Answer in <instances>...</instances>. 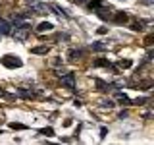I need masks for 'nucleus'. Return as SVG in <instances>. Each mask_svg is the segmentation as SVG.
<instances>
[{
	"mask_svg": "<svg viewBox=\"0 0 154 145\" xmlns=\"http://www.w3.org/2000/svg\"><path fill=\"white\" fill-rule=\"evenodd\" d=\"M75 2H79V4H81V2H85V0H75Z\"/></svg>",
	"mask_w": 154,
	"mask_h": 145,
	"instance_id": "nucleus-13",
	"label": "nucleus"
},
{
	"mask_svg": "<svg viewBox=\"0 0 154 145\" xmlns=\"http://www.w3.org/2000/svg\"><path fill=\"white\" fill-rule=\"evenodd\" d=\"M33 52L35 54H45V52H48V47H37V48H33Z\"/></svg>",
	"mask_w": 154,
	"mask_h": 145,
	"instance_id": "nucleus-7",
	"label": "nucleus"
},
{
	"mask_svg": "<svg viewBox=\"0 0 154 145\" xmlns=\"http://www.w3.org/2000/svg\"><path fill=\"white\" fill-rule=\"evenodd\" d=\"M0 33L2 35H10L12 33V25H10L6 19H0Z\"/></svg>",
	"mask_w": 154,
	"mask_h": 145,
	"instance_id": "nucleus-4",
	"label": "nucleus"
},
{
	"mask_svg": "<svg viewBox=\"0 0 154 145\" xmlns=\"http://www.w3.org/2000/svg\"><path fill=\"white\" fill-rule=\"evenodd\" d=\"M125 19H127L125 14H118V16H116V21H125Z\"/></svg>",
	"mask_w": 154,
	"mask_h": 145,
	"instance_id": "nucleus-10",
	"label": "nucleus"
},
{
	"mask_svg": "<svg viewBox=\"0 0 154 145\" xmlns=\"http://www.w3.org/2000/svg\"><path fill=\"white\" fill-rule=\"evenodd\" d=\"M62 83L67 85L69 89H73V87H75V76L73 74H64V76H62Z\"/></svg>",
	"mask_w": 154,
	"mask_h": 145,
	"instance_id": "nucleus-3",
	"label": "nucleus"
},
{
	"mask_svg": "<svg viewBox=\"0 0 154 145\" xmlns=\"http://www.w3.org/2000/svg\"><path fill=\"white\" fill-rule=\"evenodd\" d=\"M52 29V23H48V21H42V23H38V27H37V33H45V31H50Z\"/></svg>",
	"mask_w": 154,
	"mask_h": 145,
	"instance_id": "nucleus-5",
	"label": "nucleus"
},
{
	"mask_svg": "<svg viewBox=\"0 0 154 145\" xmlns=\"http://www.w3.org/2000/svg\"><path fill=\"white\" fill-rule=\"evenodd\" d=\"M27 33H29V25H27V23H23V25H17L16 27L14 37H16L17 41H25V39H27Z\"/></svg>",
	"mask_w": 154,
	"mask_h": 145,
	"instance_id": "nucleus-1",
	"label": "nucleus"
},
{
	"mask_svg": "<svg viewBox=\"0 0 154 145\" xmlns=\"http://www.w3.org/2000/svg\"><path fill=\"white\" fill-rule=\"evenodd\" d=\"M0 97H10V95L6 93V91H2V89H0Z\"/></svg>",
	"mask_w": 154,
	"mask_h": 145,
	"instance_id": "nucleus-12",
	"label": "nucleus"
},
{
	"mask_svg": "<svg viewBox=\"0 0 154 145\" xmlns=\"http://www.w3.org/2000/svg\"><path fill=\"white\" fill-rule=\"evenodd\" d=\"M116 99H118L119 103H123V105H131V101H129V99H127V97H125L123 93H118V95H116Z\"/></svg>",
	"mask_w": 154,
	"mask_h": 145,
	"instance_id": "nucleus-6",
	"label": "nucleus"
},
{
	"mask_svg": "<svg viewBox=\"0 0 154 145\" xmlns=\"http://www.w3.org/2000/svg\"><path fill=\"white\" fill-rule=\"evenodd\" d=\"M81 56V50H69V60H77Z\"/></svg>",
	"mask_w": 154,
	"mask_h": 145,
	"instance_id": "nucleus-8",
	"label": "nucleus"
},
{
	"mask_svg": "<svg viewBox=\"0 0 154 145\" xmlns=\"http://www.w3.org/2000/svg\"><path fill=\"white\" fill-rule=\"evenodd\" d=\"M2 64L6 68H19V66H21V60H17V58H14V56H4Z\"/></svg>",
	"mask_w": 154,
	"mask_h": 145,
	"instance_id": "nucleus-2",
	"label": "nucleus"
},
{
	"mask_svg": "<svg viewBox=\"0 0 154 145\" xmlns=\"http://www.w3.org/2000/svg\"><path fill=\"white\" fill-rule=\"evenodd\" d=\"M100 4H102V0H93V2H91V10H96Z\"/></svg>",
	"mask_w": 154,
	"mask_h": 145,
	"instance_id": "nucleus-9",
	"label": "nucleus"
},
{
	"mask_svg": "<svg viewBox=\"0 0 154 145\" xmlns=\"http://www.w3.org/2000/svg\"><path fill=\"white\" fill-rule=\"evenodd\" d=\"M93 48H94V50H104L106 45H100V43H96V45H93Z\"/></svg>",
	"mask_w": 154,
	"mask_h": 145,
	"instance_id": "nucleus-11",
	"label": "nucleus"
}]
</instances>
